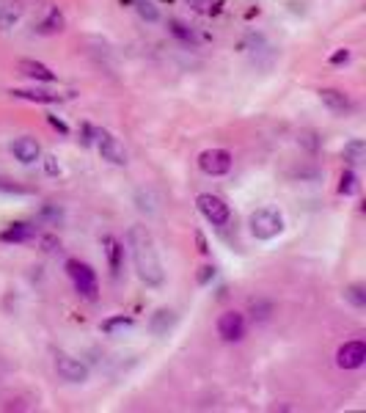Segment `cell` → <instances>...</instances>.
<instances>
[{
  "label": "cell",
  "instance_id": "7",
  "mask_svg": "<svg viewBox=\"0 0 366 413\" xmlns=\"http://www.w3.org/2000/svg\"><path fill=\"white\" fill-rule=\"evenodd\" d=\"M97 143H99V152H102V157L108 160V163H113V165H124L127 163V152H124V143L119 140L116 136H110L108 130H97Z\"/></svg>",
  "mask_w": 366,
  "mask_h": 413
},
{
  "label": "cell",
  "instance_id": "8",
  "mask_svg": "<svg viewBox=\"0 0 366 413\" xmlns=\"http://www.w3.org/2000/svg\"><path fill=\"white\" fill-rule=\"evenodd\" d=\"M218 334L223 342H240L245 337V317L240 311H226L218 320Z\"/></svg>",
  "mask_w": 366,
  "mask_h": 413
},
{
  "label": "cell",
  "instance_id": "16",
  "mask_svg": "<svg viewBox=\"0 0 366 413\" xmlns=\"http://www.w3.org/2000/svg\"><path fill=\"white\" fill-rule=\"evenodd\" d=\"M99 328H102V334H108V337H124V334H130V331L135 328V320L119 314V317H108Z\"/></svg>",
  "mask_w": 366,
  "mask_h": 413
},
{
  "label": "cell",
  "instance_id": "4",
  "mask_svg": "<svg viewBox=\"0 0 366 413\" xmlns=\"http://www.w3.org/2000/svg\"><path fill=\"white\" fill-rule=\"evenodd\" d=\"M56 372L67 383H85L88 380V366L80 358H72L69 353H58L56 355Z\"/></svg>",
  "mask_w": 366,
  "mask_h": 413
},
{
  "label": "cell",
  "instance_id": "24",
  "mask_svg": "<svg viewBox=\"0 0 366 413\" xmlns=\"http://www.w3.org/2000/svg\"><path fill=\"white\" fill-rule=\"evenodd\" d=\"M270 311H273V303H270V300H253V303H251V314H253V320H259V323H265V320L270 317Z\"/></svg>",
  "mask_w": 366,
  "mask_h": 413
},
{
  "label": "cell",
  "instance_id": "10",
  "mask_svg": "<svg viewBox=\"0 0 366 413\" xmlns=\"http://www.w3.org/2000/svg\"><path fill=\"white\" fill-rule=\"evenodd\" d=\"M319 99H322V105H325L331 113H336V116H347V113L353 111V99H350L344 91H339V88H322V91H319Z\"/></svg>",
  "mask_w": 366,
  "mask_h": 413
},
{
  "label": "cell",
  "instance_id": "25",
  "mask_svg": "<svg viewBox=\"0 0 366 413\" xmlns=\"http://www.w3.org/2000/svg\"><path fill=\"white\" fill-rule=\"evenodd\" d=\"M135 8H138V14H141L144 19H149V22H157V19H160V11H157L149 0H135Z\"/></svg>",
  "mask_w": 366,
  "mask_h": 413
},
{
  "label": "cell",
  "instance_id": "9",
  "mask_svg": "<svg viewBox=\"0 0 366 413\" xmlns=\"http://www.w3.org/2000/svg\"><path fill=\"white\" fill-rule=\"evenodd\" d=\"M366 361V344L361 339H353V342H344L336 353V364L342 369H358L364 366Z\"/></svg>",
  "mask_w": 366,
  "mask_h": 413
},
{
  "label": "cell",
  "instance_id": "14",
  "mask_svg": "<svg viewBox=\"0 0 366 413\" xmlns=\"http://www.w3.org/2000/svg\"><path fill=\"white\" fill-rule=\"evenodd\" d=\"M102 245H105V257H108L110 273L119 275L122 273V265H124V245H122L116 237H110V234L102 237Z\"/></svg>",
  "mask_w": 366,
  "mask_h": 413
},
{
  "label": "cell",
  "instance_id": "19",
  "mask_svg": "<svg viewBox=\"0 0 366 413\" xmlns=\"http://www.w3.org/2000/svg\"><path fill=\"white\" fill-rule=\"evenodd\" d=\"M61 28H64V14H61L58 8H53V11L47 14V19H44L36 31H39V33H44V36H50V33H58Z\"/></svg>",
  "mask_w": 366,
  "mask_h": 413
},
{
  "label": "cell",
  "instance_id": "22",
  "mask_svg": "<svg viewBox=\"0 0 366 413\" xmlns=\"http://www.w3.org/2000/svg\"><path fill=\"white\" fill-rule=\"evenodd\" d=\"M358 191H361L358 177H356L353 171H344V174H342V182H339V193H342V196H356Z\"/></svg>",
  "mask_w": 366,
  "mask_h": 413
},
{
  "label": "cell",
  "instance_id": "31",
  "mask_svg": "<svg viewBox=\"0 0 366 413\" xmlns=\"http://www.w3.org/2000/svg\"><path fill=\"white\" fill-rule=\"evenodd\" d=\"M196 11H210V6H213V0H188Z\"/></svg>",
  "mask_w": 366,
  "mask_h": 413
},
{
  "label": "cell",
  "instance_id": "20",
  "mask_svg": "<svg viewBox=\"0 0 366 413\" xmlns=\"http://www.w3.org/2000/svg\"><path fill=\"white\" fill-rule=\"evenodd\" d=\"M364 152H366V143L356 138V140H350V143L342 149V157H344L347 163H353V165H356V163H361V160H364Z\"/></svg>",
  "mask_w": 366,
  "mask_h": 413
},
{
  "label": "cell",
  "instance_id": "3",
  "mask_svg": "<svg viewBox=\"0 0 366 413\" xmlns=\"http://www.w3.org/2000/svg\"><path fill=\"white\" fill-rule=\"evenodd\" d=\"M67 273L72 278L74 289H77L83 298L97 300L99 286H97V273L91 270V265H85V262H80V259H69V262H67Z\"/></svg>",
  "mask_w": 366,
  "mask_h": 413
},
{
  "label": "cell",
  "instance_id": "32",
  "mask_svg": "<svg viewBox=\"0 0 366 413\" xmlns=\"http://www.w3.org/2000/svg\"><path fill=\"white\" fill-rule=\"evenodd\" d=\"M42 245H44V251H56V245H58V240H56L53 234H47V237H42Z\"/></svg>",
  "mask_w": 366,
  "mask_h": 413
},
{
  "label": "cell",
  "instance_id": "27",
  "mask_svg": "<svg viewBox=\"0 0 366 413\" xmlns=\"http://www.w3.org/2000/svg\"><path fill=\"white\" fill-rule=\"evenodd\" d=\"M44 171H47L50 177H58V174H61V165H58V160H56L53 154L44 157Z\"/></svg>",
  "mask_w": 366,
  "mask_h": 413
},
{
  "label": "cell",
  "instance_id": "2",
  "mask_svg": "<svg viewBox=\"0 0 366 413\" xmlns=\"http://www.w3.org/2000/svg\"><path fill=\"white\" fill-rule=\"evenodd\" d=\"M248 226H251V234L256 240H273V237H278L284 232V218H281V212L265 206V209H256L251 215Z\"/></svg>",
  "mask_w": 366,
  "mask_h": 413
},
{
  "label": "cell",
  "instance_id": "23",
  "mask_svg": "<svg viewBox=\"0 0 366 413\" xmlns=\"http://www.w3.org/2000/svg\"><path fill=\"white\" fill-rule=\"evenodd\" d=\"M344 300H350L356 309H364L366 306V289L361 284H353V286H347L344 289Z\"/></svg>",
  "mask_w": 366,
  "mask_h": 413
},
{
  "label": "cell",
  "instance_id": "29",
  "mask_svg": "<svg viewBox=\"0 0 366 413\" xmlns=\"http://www.w3.org/2000/svg\"><path fill=\"white\" fill-rule=\"evenodd\" d=\"M350 61V50H339L331 56V64H347Z\"/></svg>",
  "mask_w": 366,
  "mask_h": 413
},
{
  "label": "cell",
  "instance_id": "28",
  "mask_svg": "<svg viewBox=\"0 0 366 413\" xmlns=\"http://www.w3.org/2000/svg\"><path fill=\"white\" fill-rule=\"evenodd\" d=\"M213 278H215V268H213V265L201 268V273H199V284H210Z\"/></svg>",
  "mask_w": 366,
  "mask_h": 413
},
{
  "label": "cell",
  "instance_id": "1",
  "mask_svg": "<svg viewBox=\"0 0 366 413\" xmlns=\"http://www.w3.org/2000/svg\"><path fill=\"white\" fill-rule=\"evenodd\" d=\"M127 240H130V251H133V262H135L138 278L147 286H163L165 273H163L160 254L154 248V240H151L147 226H133L130 234H127Z\"/></svg>",
  "mask_w": 366,
  "mask_h": 413
},
{
  "label": "cell",
  "instance_id": "18",
  "mask_svg": "<svg viewBox=\"0 0 366 413\" xmlns=\"http://www.w3.org/2000/svg\"><path fill=\"white\" fill-rule=\"evenodd\" d=\"M8 94H11V97H17V99H28V102H42V105H53V102H61V94H53V91H22V88H11Z\"/></svg>",
  "mask_w": 366,
  "mask_h": 413
},
{
  "label": "cell",
  "instance_id": "26",
  "mask_svg": "<svg viewBox=\"0 0 366 413\" xmlns=\"http://www.w3.org/2000/svg\"><path fill=\"white\" fill-rule=\"evenodd\" d=\"M42 218L58 226V223H61V218H64V212H61V209H56V206H44V209H42Z\"/></svg>",
  "mask_w": 366,
  "mask_h": 413
},
{
  "label": "cell",
  "instance_id": "17",
  "mask_svg": "<svg viewBox=\"0 0 366 413\" xmlns=\"http://www.w3.org/2000/svg\"><path fill=\"white\" fill-rule=\"evenodd\" d=\"M33 234H36V229L31 223H11L8 229L0 232V240L3 243H28Z\"/></svg>",
  "mask_w": 366,
  "mask_h": 413
},
{
  "label": "cell",
  "instance_id": "13",
  "mask_svg": "<svg viewBox=\"0 0 366 413\" xmlns=\"http://www.w3.org/2000/svg\"><path fill=\"white\" fill-rule=\"evenodd\" d=\"M25 14V3L22 0H0V31L14 28Z\"/></svg>",
  "mask_w": 366,
  "mask_h": 413
},
{
  "label": "cell",
  "instance_id": "34",
  "mask_svg": "<svg viewBox=\"0 0 366 413\" xmlns=\"http://www.w3.org/2000/svg\"><path fill=\"white\" fill-rule=\"evenodd\" d=\"M196 243H199V251H201V254H207V251H210V248H207V240H204V234H201V232H196Z\"/></svg>",
  "mask_w": 366,
  "mask_h": 413
},
{
  "label": "cell",
  "instance_id": "30",
  "mask_svg": "<svg viewBox=\"0 0 366 413\" xmlns=\"http://www.w3.org/2000/svg\"><path fill=\"white\" fill-rule=\"evenodd\" d=\"M47 122H50V124H53V127H56V130H58V133H64V136H67V133H69V127H67V124H64V122H61V119H58V116H47Z\"/></svg>",
  "mask_w": 366,
  "mask_h": 413
},
{
  "label": "cell",
  "instance_id": "15",
  "mask_svg": "<svg viewBox=\"0 0 366 413\" xmlns=\"http://www.w3.org/2000/svg\"><path fill=\"white\" fill-rule=\"evenodd\" d=\"M174 325H176V314L168 311V309H160V311L151 314V320H149V331H151L154 337H165Z\"/></svg>",
  "mask_w": 366,
  "mask_h": 413
},
{
  "label": "cell",
  "instance_id": "12",
  "mask_svg": "<svg viewBox=\"0 0 366 413\" xmlns=\"http://www.w3.org/2000/svg\"><path fill=\"white\" fill-rule=\"evenodd\" d=\"M17 69H19V74H25V77H31V80H39V83H56V72L47 69L44 64H39V61L19 58V61H17Z\"/></svg>",
  "mask_w": 366,
  "mask_h": 413
},
{
  "label": "cell",
  "instance_id": "33",
  "mask_svg": "<svg viewBox=\"0 0 366 413\" xmlns=\"http://www.w3.org/2000/svg\"><path fill=\"white\" fill-rule=\"evenodd\" d=\"M0 191H3V193H25L22 188H17V185H6L3 179H0Z\"/></svg>",
  "mask_w": 366,
  "mask_h": 413
},
{
  "label": "cell",
  "instance_id": "5",
  "mask_svg": "<svg viewBox=\"0 0 366 413\" xmlns=\"http://www.w3.org/2000/svg\"><path fill=\"white\" fill-rule=\"evenodd\" d=\"M199 168L207 177H223L231 168V154L226 149H207L199 154Z\"/></svg>",
  "mask_w": 366,
  "mask_h": 413
},
{
  "label": "cell",
  "instance_id": "21",
  "mask_svg": "<svg viewBox=\"0 0 366 413\" xmlns=\"http://www.w3.org/2000/svg\"><path fill=\"white\" fill-rule=\"evenodd\" d=\"M168 31H171L179 42H185V44H196V42H199V39H196V33H193L185 22H179V19H171V22H168Z\"/></svg>",
  "mask_w": 366,
  "mask_h": 413
},
{
  "label": "cell",
  "instance_id": "11",
  "mask_svg": "<svg viewBox=\"0 0 366 413\" xmlns=\"http://www.w3.org/2000/svg\"><path fill=\"white\" fill-rule=\"evenodd\" d=\"M11 152H14V157L19 160V163H25V165H31V163H36L39 157H42V146H39V140L36 138H17L14 143H11Z\"/></svg>",
  "mask_w": 366,
  "mask_h": 413
},
{
  "label": "cell",
  "instance_id": "6",
  "mask_svg": "<svg viewBox=\"0 0 366 413\" xmlns=\"http://www.w3.org/2000/svg\"><path fill=\"white\" fill-rule=\"evenodd\" d=\"M196 204H199V212L213 223V226H223V223H228V204L218 199V196H213V193H201L199 199H196Z\"/></svg>",
  "mask_w": 366,
  "mask_h": 413
}]
</instances>
